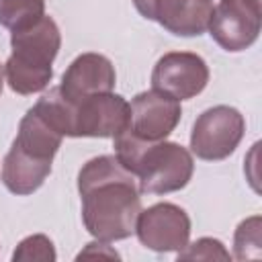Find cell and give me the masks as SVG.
Wrapping results in <instances>:
<instances>
[{
    "instance_id": "6da1fadb",
    "label": "cell",
    "mask_w": 262,
    "mask_h": 262,
    "mask_svg": "<svg viewBox=\"0 0 262 262\" xmlns=\"http://www.w3.org/2000/svg\"><path fill=\"white\" fill-rule=\"evenodd\" d=\"M78 192L82 199V221L92 237L111 244L135 233L141 192L137 178L117 156L88 160L78 172Z\"/></svg>"
},
{
    "instance_id": "7a4b0ae2",
    "label": "cell",
    "mask_w": 262,
    "mask_h": 262,
    "mask_svg": "<svg viewBox=\"0 0 262 262\" xmlns=\"http://www.w3.org/2000/svg\"><path fill=\"white\" fill-rule=\"evenodd\" d=\"M63 135L37 108L31 106L18 123V133L2 162V182L18 196L31 194L51 174V164Z\"/></svg>"
},
{
    "instance_id": "3957f363",
    "label": "cell",
    "mask_w": 262,
    "mask_h": 262,
    "mask_svg": "<svg viewBox=\"0 0 262 262\" xmlns=\"http://www.w3.org/2000/svg\"><path fill=\"white\" fill-rule=\"evenodd\" d=\"M115 139V156L137 178L141 194H168L184 188L194 172L192 154L174 141H141L127 131Z\"/></svg>"
},
{
    "instance_id": "277c9868",
    "label": "cell",
    "mask_w": 262,
    "mask_h": 262,
    "mask_svg": "<svg viewBox=\"0 0 262 262\" xmlns=\"http://www.w3.org/2000/svg\"><path fill=\"white\" fill-rule=\"evenodd\" d=\"M63 137H115L129 121V102L121 94L102 92L68 102L57 86L35 104Z\"/></svg>"
},
{
    "instance_id": "5b68a950",
    "label": "cell",
    "mask_w": 262,
    "mask_h": 262,
    "mask_svg": "<svg viewBox=\"0 0 262 262\" xmlns=\"http://www.w3.org/2000/svg\"><path fill=\"white\" fill-rule=\"evenodd\" d=\"M12 53L4 63V76L12 92L20 96L45 90L53 78V59L61 47L59 27L51 16L12 31Z\"/></svg>"
},
{
    "instance_id": "8992f818",
    "label": "cell",
    "mask_w": 262,
    "mask_h": 262,
    "mask_svg": "<svg viewBox=\"0 0 262 262\" xmlns=\"http://www.w3.org/2000/svg\"><path fill=\"white\" fill-rule=\"evenodd\" d=\"M246 133L244 115L227 104L203 111L190 131V151L207 162L229 158Z\"/></svg>"
},
{
    "instance_id": "52a82bcc",
    "label": "cell",
    "mask_w": 262,
    "mask_h": 262,
    "mask_svg": "<svg viewBox=\"0 0 262 262\" xmlns=\"http://www.w3.org/2000/svg\"><path fill=\"white\" fill-rule=\"evenodd\" d=\"M260 25V0H219L213 6L207 31L221 49L237 53L256 43Z\"/></svg>"
},
{
    "instance_id": "ba28073f",
    "label": "cell",
    "mask_w": 262,
    "mask_h": 262,
    "mask_svg": "<svg viewBox=\"0 0 262 262\" xmlns=\"http://www.w3.org/2000/svg\"><path fill=\"white\" fill-rule=\"evenodd\" d=\"M135 233L147 250L180 252L190 239V217L174 203H156L139 211Z\"/></svg>"
},
{
    "instance_id": "9c48e42d",
    "label": "cell",
    "mask_w": 262,
    "mask_h": 262,
    "mask_svg": "<svg viewBox=\"0 0 262 262\" xmlns=\"http://www.w3.org/2000/svg\"><path fill=\"white\" fill-rule=\"evenodd\" d=\"M180 117V100L151 88L129 102V121L123 131L141 141H162L176 129Z\"/></svg>"
},
{
    "instance_id": "30bf717a",
    "label": "cell",
    "mask_w": 262,
    "mask_h": 262,
    "mask_svg": "<svg viewBox=\"0 0 262 262\" xmlns=\"http://www.w3.org/2000/svg\"><path fill=\"white\" fill-rule=\"evenodd\" d=\"M209 84L207 61L190 51L164 53L151 70V86L176 100H188L201 94Z\"/></svg>"
},
{
    "instance_id": "8fae6325",
    "label": "cell",
    "mask_w": 262,
    "mask_h": 262,
    "mask_svg": "<svg viewBox=\"0 0 262 262\" xmlns=\"http://www.w3.org/2000/svg\"><path fill=\"white\" fill-rule=\"evenodd\" d=\"M137 12L176 37H199L207 31L213 0H133Z\"/></svg>"
},
{
    "instance_id": "7c38bea8",
    "label": "cell",
    "mask_w": 262,
    "mask_h": 262,
    "mask_svg": "<svg viewBox=\"0 0 262 262\" xmlns=\"http://www.w3.org/2000/svg\"><path fill=\"white\" fill-rule=\"evenodd\" d=\"M115 84H117V74L111 59L90 51L78 55L68 66L57 90L68 102H78L92 94L113 92Z\"/></svg>"
},
{
    "instance_id": "4fadbf2b",
    "label": "cell",
    "mask_w": 262,
    "mask_h": 262,
    "mask_svg": "<svg viewBox=\"0 0 262 262\" xmlns=\"http://www.w3.org/2000/svg\"><path fill=\"white\" fill-rule=\"evenodd\" d=\"M45 16V0H0V25L16 31Z\"/></svg>"
},
{
    "instance_id": "5bb4252c",
    "label": "cell",
    "mask_w": 262,
    "mask_h": 262,
    "mask_svg": "<svg viewBox=\"0 0 262 262\" xmlns=\"http://www.w3.org/2000/svg\"><path fill=\"white\" fill-rule=\"evenodd\" d=\"M262 254V235H260V217L244 219L233 233V256L237 260L260 258Z\"/></svg>"
},
{
    "instance_id": "9a60e30c",
    "label": "cell",
    "mask_w": 262,
    "mask_h": 262,
    "mask_svg": "<svg viewBox=\"0 0 262 262\" xmlns=\"http://www.w3.org/2000/svg\"><path fill=\"white\" fill-rule=\"evenodd\" d=\"M57 254H55L53 242L43 233L25 237L12 252L14 262H53Z\"/></svg>"
},
{
    "instance_id": "2e32d148",
    "label": "cell",
    "mask_w": 262,
    "mask_h": 262,
    "mask_svg": "<svg viewBox=\"0 0 262 262\" xmlns=\"http://www.w3.org/2000/svg\"><path fill=\"white\" fill-rule=\"evenodd\" d=\"M231 254L215 237H201L178 252V260H229Z\"/></svg>"
},
{
    "instance_id": "e0dca14e",
    "label": "cell",
    "mask_w": 262,
    "mask_h": 262,
    "mask_svg": "<svg viewBox=\"0 0 262 262\" xmlns=\"http://www.w3.org/2000/svg\"><path fill=\"white\" fill-rule=\"evenodd\" d=\"M88 256H108V258H119V254L115 252V250H111L108 246H106V242H92V244H88L80 254H78V258H88Z\"/></svg>"
},
{
    "instance_id": "ac0fdd59",
    "label": "cell",
    "mask_w": 262,
    "mask_h": 262,
    "mask_svg": "<svg viewBox=\"0 0 262 262\" xmlns=\"http://www.w3.org/2000/svg\"><path fill=\"white\" fill-rule=\"evenodd\" d=\"M2 88H4V68L0 66V94H2Z\"/></svg>"
}]
</instances>
